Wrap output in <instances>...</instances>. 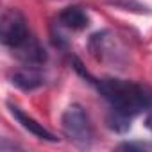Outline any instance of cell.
Listing matches in <instances>:
<instances>
[{
  "mask_svg": "<svg viewBox=\"0 0 152 152\" xmlns=\"http://www.w3.org/2000/svg\"><path fill=\"white\" fill-rule=\"evenodd\" d=\"M109 6H115L118 9L136 13V15H152V9L145 4H141L140 0H106Z\"/></svg>",
  "mask_w": 152,
  "mask_h": 152,
  "instance_id": "obj_10",
  "label": "cell"
},
{
  "mask_svg": "<svg viewBox=\"0 0 152 152\" xmlns=\"http://www.w3.org/2000/svg\"><path fill=\"white\" fill-rule=\"evenodd\" d=\"M99 93L111 104V109L124 113L131 118L147 111L152 106V93L132 81L106 77L95 81Z\"/></svg>",
  "mask_w": 152,
  "mask_h": 152,
  "instance_id": "obj_1",
  "label": "cell"
},
{
  "mask_svg": "<svg viewBox=\"0 0 152 152\" xmlns=\"http://www.w3.org/2000/svg\"><path fill=\"white\" fill-rule=\"evenodd\" d=\"M57 23L70 31H84L90 25V16L83 7L70 6V7H64L57 15Z\"/></svg>",
  "mask_w": 152,
  "mask_h": 152,
  "instance_id": "obj_8",
  "label": "cell"
},
{
  "mask_svg": "<svg viewBox=\"0 0 152 152\" xmlns=\"http://www.w3.org/2000/svg\"><path fill=\"white\" fill-rule=\"evenodd\" d=\"M11 83L16 88L23 90V91H32V90L43 86L45 77H43V73L39 72L38 66H27V64H23V68L16 70L11 75Z\"/></svg>",
  "mask_w": 152,
  "mask_h": 152,
  "instance_id": "obj_7",
  "label": "cell"
},
{
  "mask_svg": "<svg viewBox=\"0 0 152 152\" xmlns=\"http://www.w3.org/2000/svg\"><path fill=\"white\" fill-rule=\"evenodd\" d=\"M13 56H16V59L22 61L23 64H27V66H38V68H41L47 63V59H48L47 50L43 48V45L38 41V38L34 34H31L22 45H18L13 50Z\"/></svg>",
  "mask_w": 152,
  "mask_h": 152,
  "instance_id": "obj_4",
  "label": "cell"
},
{
  "mask_svg": "<svg viewBox=\"0 0 152 152\" xmlns=\"http://www.w3.org/2000/svg\"><path fill=\"white\" fill-rule=\"evenodd\" d=\"M90 50L99 61H109L115 59L118 47L113 34L109 31H102V32H95L90 38Z\"/></svg>",
  "mask_w": 152,
  "mask_h": 152,
  "instance_id": "obj_5",
  "label": "cell"
},
{
  "mask_svg": "<svg viewBox=\"0 0 152 152\" xmlns=\"http://www.w3.org/2000/svg\"><path fill=\"white\" fill-rule=\"evenodd\" d=\"M7 107H9L11 115L16 118V122H18L25 131H29L32 136H36L38 140H43V141H50V143H56V141H57L56 134H52L48 129H45V127H43V124L36 122L32 116L25 115L20 107H16V106H13V104H7Z\"/></svg>",
  "mask_w": 152,
  "mask_h": 152,
  "instance_id": "obj_6",
  "label": "cell"
},
{
  "mask_svg": "<svg viewBox=\"0 0 152 152\" xmlns=\"http://www.w3.org/2000/svg\"><path fill=\"white\" fill-rule=\"evenodd\" d=\"M61 127H63V132L66 134V138L77 147L86 148L91 145L93 127H91L90 116L83 106H79V104L68 106L61 116Z\"/></svg>",
  "mask_w": 152,
  "mask_h": 152,
  "instance_id": "obj_2",
  "label": "cell"
},
{
  "mask_svg": "<svg viewBox=\"0 0 152 152\" xmlns=\"http://www.w3.org/2000/svg\"><path fill=\"white\" fill-rule=\"evenodd\" d=\"M131 122H132V118L131 116H127V115H124V113H118V111H115V109H111L109 111V115H107V118H106V124H107V127L111 129V131H115V132H127L129 129H131Z\"/></svg>",
  "mask_w": 152,
  "mask_h": 152,
  "instance_id": "obj_9",
  "label": "cell"
},
{
  "mask_svg": "<svg viewBox=\"0 0 152 152\" xmlns=\"http://www.w3.org/2000/svg\"><path fill=\"white\" fill-rule=\"evenodd\" d=\"M32 32L27 27V20L22 15L20 9L9 7L4 11L2 20H0V38L6 47L15 50L18 45H22Z\"/></svg>",
  "mask_w": 152,
  "mask_h": 152,
  "instance_id": "obj_3",
  "label": "cell"
},
{
  "mask_svg": "<svg viewBox=\"0 0 152 152\" xmlns=\"http://www.w3.org/2000/svg\"><path fill=\"white\" fill-rule=\"evenodd\" d=\"M145 127L152 131V106L147 109V116H145Z\"/></svg>",
  "mask_w": 152,
  "mask_h": 152,
  "instance_id": "obj_11",
  "label": "cell"
}]
</instances>
